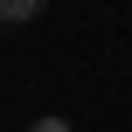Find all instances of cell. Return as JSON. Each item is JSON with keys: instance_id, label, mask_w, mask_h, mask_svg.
<instances>
[{"instance_id": "cell-2", "label": "cell", "mask_w": 132, "mask_h": 132, "mask_svg": "<svg viewBox=\"0 0 132 132\" xmlns=\"http://www.w3.org/2000/svg\"><path fill=\"white\" fill-rule=\"evenodd\" d=\"M28 132H70V118H56V111H49V118H35Z\"/></svg>"}, {"instance_id": "cell-1", "label": "cell", "mask_w": 132, "mask_h": 132, "mask_svg": "<svg viewBox=\"0 0 132 132\" xmlns=\"http://www.w3.org/2000/svg\"><path fill=\"white\" fill-rule=\"evenodd\" d=\"M49 14V0H0V21L7 28H28V21H42Z\"/></svg>"}]
</instances>
